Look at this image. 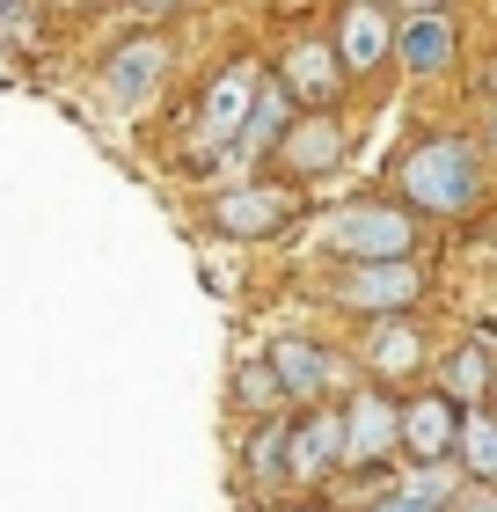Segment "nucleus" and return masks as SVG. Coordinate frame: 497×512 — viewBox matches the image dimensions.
Masks as SVG:
<instances>
[{"mask_svg": "<svg viewBox=\"0 0 497 512\" xmlns=\"http://www.w3.org/2000/svg\"><path fill=\"white\" fill-rule=\"evenodd\" d=\"M293 118H300V103L286 96V81H278L271 66H264V74H256L249 125H242V147H234V154H242V161H271V147L286 139V125H293Z\"/></svg>", "mask_w": 497, "mask_h": 512, "instance_id": "obj_16", "label": "nucleus"}, {"mask_svg": "<svg viewBox=\"0 0 497 512\" xmlns=\"http://www.w3.org/2000/svg\"><path fill=\"white\" fill-rule=\"evenodd\" d=\"M490 352H483V344H454V359H446V395H454V403H483V395H490Z\"/></svg>", "mask_w": 497, "mask_h": 512, "instance_id": "obj_20", "label": "nucleus"}, {"mask_svg": "<svg viewBox=\"0 0 497 512\" xmlns=\"http://www.w3.org/2000/svg\"><path fill=\"white\" fill-rule=\"evenodd\" d=\"M454 59H461L454 15H402V22H395V66H402L410 81H439Z\"/></svg>", "mask_w": 497, "mask_h": 512, "instance_id": "obj_15", "label": "nucleus"}, {"mask_svg": "<svg viewBox=\"0 0 497 512\" xmlns=\"http://www.w3.org/2000/svg\"><path fill=\"white\" fill-rule=\"evenodd\" d=\"M169 66H176V44L161 37V30H139V37H125V44H110V52H103V88H110V103L139 110L161 81H169Z\"/></svg>", "mask_w": 497, "mask_h": 512, "instance_id": "obj_10", "label": "nucleus"}, {"mask_svg": "<svg viewBox=\"0 0 497 512\" xmlns=\"http://www.w3.org/2000/svg\"><path fill=\"white\" fill-rule=\"evenodd\" d=\"M446 512H497V483H476V476H461V491L446 498Z\"/></svg>", "mask_w": 497, "mask_h": 512, "instance_id": "obj_22", "label": "nucleus"}, {"mask_svg": "<svg viewBox=\"0 0 497 512\" xmlns=\"http://www.w3.org/2000/svg\"><path fill=\"white\" fill-rule=\"evenodd\" d=\"M22 15V0H0V30H8V22Z\"/></svg>", "mask_w": 497, "mask_h": 512, "instance_id": "obj_25", "label": "nucleus"}, {"mask_svg": "<svg viewBox=\"0 0 497 512\" xmlns=\"http://www.w3.org/2000/svg\"><path fill=\"white\" fill-rule=\"evenodd\" d=\"M417 213L402 198H351L322 220V249L329 264H402L417 256Z\"/></svg>", "mask_w": 497, "mask_h": 512, "instance_id": "obj_2", "label": "nucleus"}, {"mask_svg": "<svg viewBox=\"0 0 497 512\" xmlns=\"http://www.w3.org/2000/svg\"><path fill=\"white\" fill-rule=\"evenodd\" d=\"M395 8H402V15H454L461 0H395Z\"/></svg>", "mask_w": 497, "mask_h": 512, "instance_id": "obj_24", "label": "nucleus"}, {"mask_svg": "<svg viewBox=\"0 0 497 512\" xmlns=\"http://www.w3.org/2000/svg\"><path fill=\"white\" fill-rule=\"evenodd\" d=\"M351 161V125L337 118V110H300V118L286 125V139L271 147V169L278 183H322V176H337Z\"/></svg>", "mask_w": 497, "mask_h": 512, "instance_id": "obj_6", "label": "nucleus"}, {"mask_svg": "<svg viewBox=\"0 0 497 512\" xmlns=\"http://www.w3.org/2000/svg\"><path fill=\"white\" fill-rule=\"evenodd\" d=\"M483 403H490V410H497V366H490V395H483Z\"/></svg>", "mask_w": 497, "mask_h": 512, "instance_id": "obj_26", "label": "nucleus"}, {"mask_svg": "<svg viewBox=\"0 0 497 512\" xmlns=\"http://www.w3.org/2000/svg\"><path fill=\"white\" fill-rule=\"evenodd\" d=\"M461 410L446 388H417V395H402V454L410 461H454L461 447Z\"/></svg>", "mask_w": 497, "mask_h": 512, "instance_id": "obj_12", "label": "nucleus"}, {"mask_svg": "<svg viewBox=\"0 0 497 512\" xmlns=\"http://www.w3.org/2000/svg\"><path fill=\"white\" fill-rule=\"evenodd\" d=\"M454 491H461V469H446V461H410V469L395 476V491H381L366 512H446Z\"/></svg>", "mask_w": 497, "mask_h": 512, "instance_id": "obj_17", "label": "nucleus"}, {"mask_svg": "<svg viewBox=\"0 0 497 512\" xmlns=\"http://www.w3.org/2000/svg\"><path fill=\"white\" fill-rule=\"evenodd\" d=\"M402 447V395H388L381 381L344 395V476H381V461H395Z\"/></svg>", "mask_w": 497, "mask_h": 512, "instance_id": "obj_5", "label": "nucleus"}, {"mask_svg": "<svg viewBox=\"0 0 497 512\" xmlns=\"http://www.w3.org/2000/svg\"><path fill=\"white\" fill-rule=\"evenodd\" d=\"M300 220H307L300 183H227L205 205V235H220V242H286Z\"/></svg>", "mask_w": 497, "mask_h": 512, "instance_id": "obj_3", "label": "nucleus"}, {"mask_svg": "<svg viewBox=\"0 0 497 512\" xmlns=\"http://www.w3.org/2000/svg\"><path fill=\"white\" fill-rule=\"evenodd\" d=\"M264 366H271V381H278L286 403H322V395L337 388V352L315 344V337H271Z\"/></svg>", "mask_w": 497, "mask_h": 512, "instance_id": "obj_13", "label": "nucleus"}, {"mask_svg": "<svg viewBox=\"0 0 497 512\" xmlns=\"http://www.w3.org/2000/svg\"><path fill=\"white\" fill-rule=\"evenodd\" d=\"M395 198L410 205L417 220H461L483 205V147L468 132H417L410 147L388 161Z\"/></svg>", "mask_w": 497, "mask_h": 512, "instance_id": "obj_1", "label": "nucleus"}, {"mask_svg": "<svg viewBox=\"0 0 497 512\" xmlns=\"http://www.w3.org/2000/svg\"><path fill=\"white\" fill-rule=\"evenodd\" d=\"M59 8H96V0H59Z\"/></svg>", "mask_w": 497, "mask_h": 512, "instance_id": "obj_27", "label": "nucleus"}, {"mask_svg": "<svg viewBox=\"0 0 497 512\" xmlns=\"http://www.w3.org/2000/svg\"><path fill=\"white\" fill-rule=\"evenodd\" d=\"M286 439H293V417H286V410H264V417L249 425L242 469H249L256 491H278V483H293V476H286Z\"/></svg>", "mask_w": 497, "mask_h": 512, "instance_id": "obj_18", "label": "nucleus"}, {"mask_svg": "<svg viewBox=\"0 0 497 512\" xmlns=\"http://www.w3.org/2000/svg\"><path fill=\"white\" fill-rule=\"evenodd\" d=\"M329 44H337V59H344L351 81L388 74V66H395V8H388V0H337Z\"/></svg>", "mask_w": 497, "mask_h": 512, "instance_id": "obj_7", "label": "nucleus"}, {"mask_svg": "<svg viewBox=\"0 0 497 512\" xmlns=\"http://www.w3.org/2000/svg\"><path fill=\"white\" fill-rule=\"evenodd\" d=\"M256 74H264V66H249V59L220 66V81H212L205 103H198V154H234L242 147V125H249V103H256Z\"/></svg>", "mask_w": 497, "mask_h": 512, "instance_id": "obj_9", "label": "nucleus"}, {"mask_svg": "<svg viewBox=\"0 0 497 512\" xmlns=\"http://www.w3.org/2000/svg\"><path fill=\"white\" fill-rule=\"evenodd\" d=\"M454 461H461V476L497 483V410L490 403H468L461 410V447H454Z\"/></svg>", "mask_w": 497, "mask_h": 512, "instance_id": "obj_19", "label": "nucleus"}, {"mask_svg": "<svg viewBox=\"0 0 497 512\" xmlns=\"http://www.w3.org/2000/svg\"><path fill=\"white\" fill-rule=\"evenodd\" d=\"M271 74L286 81V96L300 110H337L344 88H351V74H344V59H337V44H329V37H293L286 52H278Z\"/></svg>", "mask_w": 497, "mask_h": 512, "instance_id": "obj_8", "label": "nucleus"}, {"mask_svg": "<svg viewBox=\"0 0 497 512\" xmlns=\"http://www.w3.org/2000/svg\"><path fill=\"white\" fill-rule=\"evenodd\" d=\"M147 22H169V15H183V8H198V0H132Z\"/></svg>", "mask_w": 497, "mask_h": 512, "instance_id": "obj_23", "label": "nucleus"}, {"mask_svg": "<svg viewBox=\"0 0 497 512\" xmlns=\"http://www.w3.org/2000/svg\"><path fill=\"white\" fill-rule=\"evenodd\" d=\"M234 403H242L249 417H264V410H278L286 395H278V381H271V366H264V352H256L242 374H234Z\"/></svg>", "mask_w": 497, "mask_h": 512, "instance_id": "obj_21", "label": "nucleus"}, {"mask_svg": "<svg viewBox=\"0 0 497 512\" xmlns=\"http://www.w3.org/2000/svg\"><path fill=\"white\" fill-rule=\"evenodd\" d=\"M286 476H293V483H329V476H344V403H315V410L293 417Z\"/></svg>", "mask_w": 497, "mask_h": 512, "instance_id": "obj_11", "label": "nucleus"}, {"mask_svg": "<svg viewBox=\"0 0 497 512\" xmlns=\"http://www.w3.org/2000/svg\"><path fill=\"white\" fill-rule=\"evenodd\" d=\"M322 300H329L337 315H359V322L417 315L424 271H417V256H402V264H329V271H322Z\"/></svg>", "mask_w": 497, "mask_h": 512, "instance_id": "obj_4", "label": "nucleus"}, {"mask_svg": "<svg viewBox=\"0 0 497 512\" xmlns=\"http://www.w3.org/2000/svg\"><path fill=\"white\" fill-rule=\"evenodd\" d=\"M359 366L373 381H417L424 374V330H417V315H388V322H366V337H359Z\"/></svg>", "mask_w": 497, "mask_h": 512, "instance_id": "obj_14", "label": "nucleus"}]
</instances>
